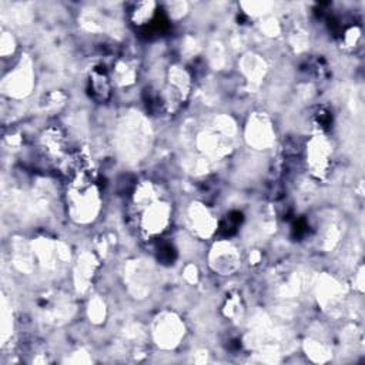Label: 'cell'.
<instances>
[{
	"label": "cell",
	"instance_id": "cell-1",
	"mask_svg": "<svg viewBox=\"0 0 365 365\" xmlns=\"http://www.w3.org/2000/svg\"><path fill=\"white\" fill-rule=\"evenodd\" d=\"M134 211L140 232L150 238L161 236L172 222L170 203L150 183L140 186L136 191Z\"/></svg>",
	"mask_w": 365,
	"mask_h": 365
},
{
	"label": "cell",
	"instance_id": "cell-2",
	"mask_svg": "<svg viewBox=\"0 0 365 365\" xmlns=\"http://www.w3.org/2000/svg\"><path fill=\"white\" fill-rule=\"evenodd\" d=\"M95 181L86 175H77L67 188V207L79 222L93 221L99 211L100 195Z\"/></svg>",
	"mask_w": 365,
	"mask_h": 365
},
{
	"label": "cell",
	"instance_id": "cell-3",
	"mask_svg": "<svg viewBox=\"0 0 365 365\" xmlns=\"http://www.w3.org/2000/svg\"><path fill=\"white\" fill-rule=\"evenodd\" d=\"M181 331H183V325L181 323H179L177 318H172V317L164 318L161 323H159L156 328V334L160 341L159 344H161L163 347H175L176 344H179L177 341L180 340Z\"/></svg>",
	"mask_w": 365,
	"mask_h": 365
},
{
	"label": "cell",
	"instance_id": "cell-4",
	"mask_svg": "<svg viewBox=\"0 0 365 365\" xmlns=\"http://www.w3.org/2000/svg\"><path fill=\"white\" fill-rule=\"evenodd\" d=\"M190 218H191L193 229H195V232L203 237H209L210 234H213L217 226V221L213 218L210 211L202 204L195 206L193 209V211L190 213Z\"/></svg>",
	"mask_w": 365,
	"mask_h": 365
},
{
	"label": "cell",
	"instance_id": "cell-5",
	"mask_svg": "<svg viewBox=\"0 0 365 365\" xmlns=\"http://www.w3.org/2000/svg\"><path fill=\"white\" fill-rule=\"evenodd\" d=\"M154 3H138L134 9L133 19L136 24H145L149 23L154 15Z\"/></svg>",
	"mask_w": 365,
	"mask_h": 365
}]
</instances>
